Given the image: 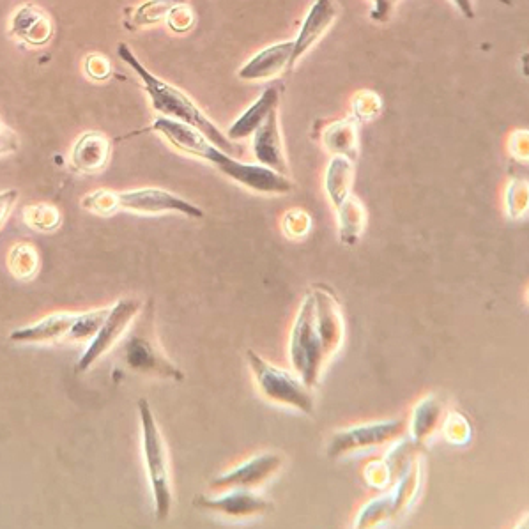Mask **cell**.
<instances>
[{"label": "cell", "instance_id": "1", "mask_svg": "<svg viewBox=\"0 0 529 529\" xmlns=\"http://www.w3.org/2000/svg\"><path fill=\"white\" fill-rule=\"evenodd\" d=\"M345 321L337 296L315 285L303 296L289 333V363L312 390L344 344Z\"/></svg>", "mask_w": 529, "mask_h": 529}, {"label": "cell", "instance_id": "2", "mask_svg": "<svg viewBox=\"0 0 529 529\" xmlns=\"http://www.w3.org/2000/svg\"><path fill=\"white\" fill-rule=\"evenodd\" d=\"M117 54L142 80L149 101H151V107L154 108L156 114L192 126L225 153L232 154L238 151V147L232 144V140H229V137L183 91H179L174 85L163 82L151 71H147L146 66H142V62L133 55L128 45H119Z\"/></svg>", "mask_w": 529, "mask_h": 529}, {"label": "cell", "instance_id": "3", "mask_svg": "<svg viewBox=\"0 0 529 529\" xmlns=\"http://www.w3.org/2000/svg\"><path fill=\"white\" fill-rule=\"evenodd\" d=\"M82 206L100 215H110L114 211H128L133 215H183L186 218L200 220L204 218V211L190 200L181 195L160 190V188H142L130 192H100L91 193L85 197Z\"/></svg>", "mask_w": 529, "mask_h": 529}, {"label": "cell", "instance_id": "4", "mask_svg": "<svg viewBox=\"0 0 529 529\" xmlns=\"http://www.w3.org/2000/svg\"><path fill=\"white\" fill-rule=\"evenodd\" d=\"M138 418H140V437H142V455L146 462L147 480L153 494L156 519L167 521L174 505L172 492V473H170L169 452L161 436L160 427L154 418L153 407L146 399L138 400Z\"/></svg>", "mask_w": 529, "mask_h": 529}, {"label": "cell", "instance_id": "5", "mask_svg": "<svg viewBox=\"0 0 529 529\" xmlns=\"http://www.w3.org/2000/svg\"><path fill=\"white\" fill-rule=\"evenodd\" d=\"M246 363L252 372L257 390L264 399L298 413L314 414V390L301 381L294 370L280 368L252 349L246 351Z\"/></svg>", "mask_w": 529, "mask_h": 529}, {"label": "cell", "instance_id": "6", "mask_svg": "<svg viewBox=\"0 0 529 529\" xmlns=\"http://www.w3.org/2000/svg\"><path fill=\"white\" fill-rule=\"evenodd\" d=\"M404 434H406V422L400 418L360 423L335 432L326 446V455L330 459H342L345 455L360 450L395 443L400 437H404Z\"/></svg>", "mask_w": 529, "mask_h": 529}, {"label": "cell", "instance_id": "7", "mask_svg": "<svg viewBox=\"0 0 529 529\" xmlns=\"http://www.w3.org/2000/svg\"><path fill=\"white\" fill-rule=\"evenodd\" d=\"M153 130L160 133L161 137L169 142L170 146L176 147L177 151L207 161L215 165L220 172H225L229 165V153L216 147L209 138L204 137L199 130H195L188 124L179 123L167 117H158L153 124Z\"/></svg>", "mask_w": 529, "mask_h": 529}, {"label": "cell", "instance_id": "8", "mask_svg": "<svg viewBox=\"0 0 529 529\" xmlns=\"http://www.w3.org/2000/svg\"><path fill=\"white\" fill-rule=\"evenodd\" d=\"M140 310V301L137 299H119L115 305L108 308L105 321L101 322L100 330L91 338V344L85 349L82 358L78 361V370H89L92 363L107 353L108 349L123 337L131 321L137 317Z\"/></svg>", "mask_w": 529, "mask_h": 529}, {"label": "cell", "instance_id": "9", "mask_svg": "<svg viewBox=\"0 0 529 529\" xmlns=\"http://www.w3.org/2000/svg\"><path fill=\"white\" fill-rule=\"evenodd\" d=\"M284 466V457L280 453L262 452L238 464L223 475L211 480V487L223 489H259L269 482Z\"/></svg>", "mask_w": 529, "mask_h": 529}, {"label": "cell", "instance_id": "10", "mask_svg": "<svg viewBox=\"0 0 529 529\" xmlns=\"http://www.w3.org/2000/svg\"><path fill=\"white\" fill-rule=\"evenodd\" d=\"M193 506L207 512L225 515L230 519L257 517L273 510V503L269 499L262 498L261 494H257L253 489H223V492L215 496L200 494L193 499Z\"/></svg>", "mask_w": 529, "mask_h": 529}, {"label": "cell", "instance_id": "11", "mask_svg": "<svg viewBox=\"0 0 529 529\" xmlns=\"http://www.w3.org/2000/svg\"><path fill=\"white\" fill-rule=\"evenodd\" d=\"M223 176L229 177L230 181L241 184L252 192L264 193V195H284L292 190V183L284 174H278L275 170L259 163L253 165L236 158H230Z\"/></svg>", "mask_w": 529, "mask_h": 529}, {"label": "cell", "instance_id": "12", "mask_svg": "<svg viewBox=\"0 0 529 529\" xmlns=\"http://www.w3.org/2000/svg\"><path fill=\"white\" fill-rule=\"evenodd\" d=\"M252 151L259 165L275 170L278 174L287 176L289 167L285 160L284 142L278 124V112L273 110L261 124V128L252 135Z\"/></svg>", "mask_w": 529, "mask_h": 529}, {"label": "cell", "instance_id": "13", "mask_svg": "<svg viewBox=\"0 0 529 529\" xmlns=\"http://www.w3.org/2000/svg\"><path fill=\"white\" fill-rule=\"evenodd\" d=\"M337 13V6L333 4V0H315L307 18L303 20L298 38L292 41L291 69L326 34L335 22Z\"/></svg>", "mask_w": 529, "mask_h": 529}, {"label": "cell", "instance_id": "14", "mask_svg": "<svg viewBox=\"0 0 529 529\" xmlns=\"http://www.w3.org/2000/svg\"><path fill=\"white\" fill-rule=\"evenodd\" d=\"M291 57L292 41L276 43L253 55L252 59L239 69L238 77L246 82L271 80L282 75L285 69H291Z\"/></svg>", "mask_w": 529, "mask_h": 529}, {"label": "cell", "instance_id": "15", "mask_svg": "<svg viewBox=\"0 0 529 529\" xmlns=\"http://www.w3.org/2000/svg\"><path fill=\"white\" fill-rule=\"evenodd\" d=\"M445 416V404L437 395H427L416 402V406L411 411L406 430L409 434V441L416 448H422L430 441V437L436 434L439 425Z\"/></svg>", "mask_w": 529, "mask_h": 529}, {"label": "cell", "instance_id": "16", "mask_svg": "<svg viewBox=\"0 0 529 529\" xmlns=\"http://www.w3.org/2000/svg\"><path fill=\"white\" fill-rule=\"evenodd\" d=\"M126 360L135 370L156 374V376L167 377L181 381L183 374L181 370L172 365L163 354L156 349V345L149 342L146 337H133L126 342Z\"/></svg>", "mask_w": 529, "mask_h": 529}, {"label": "cell", "instance_id": "17", "mask_svg": "<svg viewBox=\"0 0 529 529\" xmlns=\"http://www.w3.org/2000/svg\"><path fill=\"white\" fill-rule=\"evenodd\" d=\"M77 314L71 312H59V314H52L41 319V321L34 322L31 326H23L20 330H15L11 333V340L13 342H20V344H41V342H57L62 338H68L73 328Z\"/></svg>", "mask_w": 529, "mask_h": 529}, {"label": "cell", "instance_id": "18", "mask_svg": "<svg viewBox=\"0 0 529 529\" xmlns=\"http://www.w3.org/2000/svg\"><path fill=\"white\" fill-rule=\"evenodd\" d=\"M423 468L422 460L418 455H413L404 469L397 476L395 489L391 492L393 498V519H399L413 508L416 499L422 492Z\"/></svg>", "mask_w": 529, "mask_h": 529}, {"label": "cell", "instance_id": "19", "mask_svg": "<svg viewBox=\"0 0 529 529\" xmlns=\"http://www.w3.org/2000/svg\"><path fill=\"white\" fill-rule=\"evenodd\" d=\"M278 101H280V89L271 85L262 92L261 98L255 101L245 114L239 115L238 119L232 123V126L227 130L229 140L236 142V140L252 137L253 133L259 130L261 124L266 121V117L275 110Z\"/></svg>", "mask_w": 529, "mask_h": 529}, {"label": "cell", "instance_id": "20", "mask_svg": "<svg viewBox=\"0 0 529 529\" xmlns=\"http://www.w3.org/2000/svg\"><path fill=\"white\" fill-rule=\"evenodd\" d=\"M13 34L29 45H45L54 36V25L50 18L36 6H22L11 22Z\"/></svg>", "mask_w": 529, "mask_h": 529}, {"label": "cell", "instance_id": "21", "mask_svg": "<svg viewBox=\"0 0 529 529\" xmlns=\"http://www.w3.org/2000/svg\"><path fill=\"white\" fill-rule=\"evenodd\" d=\"M108 156H110V142L107 137L101 133L91 131L85 133L84 137L78 138L71 160L75 169L85 174H94L100 172L107 165Z\"/></svg>", "mask_w": 529, "mask_h": 529}, {"label": "cell", "instance_id": "22", "mask_svg": "<svg viewBox=\"0 0 529 529\" xmlns=\"http://www.w3.org/2000/svg\"><path fill=\"white\" fill-rule=\"evenodd\" d=\"M337 211L338 238L345 246H354L360 241L367 225V209L354 193L335 207Z\"/></svg>", "mask_w": 529, "mask_h": 529}, {"label": "cell", "instance_id": "23", "mask_svg": "<svg viewBox=\"0 0 529 529\" xmlns=\"http://www.w3.org/2000/svg\"><path fill=\"white\" fill-rule=\"evenodd\" d=\"M354 163L345 156H333L326 176H324V190L330 199L331 206L337 207L353 193Z\"/></svg>", "mask_w": 529, "mask_h": 529}, {"label": "cell", "instance_id": "24", "mask_svg": "<svg viewBox=\"0 0 529 529\" xmlns=\"http://www.w3.org/2000/svg\"><path fill=\"white\" fill-rule=\"evenodd\" d=\"M324 147L333 156H345L349 160H356L360 153V135H358V121L344 119L326 128L324 131Z\"/></svg>", "mask_w": 529, "mask_h": 529}, {"label": "cell", "instance_id": "25", "mask_svg": "<svg viewBox=\"0 0 529 529\" xmlns=\"http://www.w3.org/2000/svg\"><path fill=\"white\" fill-rule=\"evenodd\" d=\"M393 519V498L390 494H384L379 498L368 501L367 505L361 506L360 512L354 519V528L368 529L377 528L383 522Z\"/></svg>", "mask_w": 529, "mask_h": 529}, {"label": "cell", "instance_id": "26", "mask_svg": "<svg viewBox=\"0 0 529 529\" xmlns=\"http://www.w3.org/2000/svg\"><path fill=\"white\" fill-rule=\"evenodd\" d=\"M441 423H443V427H441L443 437L450 445L466 446L471 441L473 427H471V423H469L468 418L464 414L453 411V413L446 416L445 422Z\"/></svg>", "mask_w": 529, "mask_h": 529}, {"label": "cell", "instance_id": "27", "mask_svg": "<svg viewBox=\"0 0 529 529\" xmlns=\"http://www.w3.org/2000/svg\"><path fill=\"white\" fill-rule=\"evenodd\" d=\"M506 215L510 220H521L528 213V183L514 179L508 183L505 195Z\"/></svg>", "mask_w": 529, "mask_h": 529}, {"label": "cell", "instance_id": "28", "mask_svg": "<svg viewBox=\"0 0 529 529\" xmlns=\"http://www.w3.org/2000/svg\"><path fill=\"white\" fill-rule=\"evenodd\" d=\"M179 2H183V0H147L146 4H142L135 11L133 23L137 27H140V25L146 27V25H154V23L161 22L163 18H167L170 9L174 8Z\"/></svg>", "mask_w": 529, "mask_h": 529}, {"label": "cell", "instance_id": "29", "mask_svg": "<svg viewBox=\"0 0 529 529\" xmlns=\"http://www.w3.org/2000/svg\"><path fill=\"white\" fill-rule=\"evenodd\" d=\"M381 98L374 92H360L354 98V119L356 121H372L381 112Z\"/></svg>", "mask_w": 529, "mask_h": 529}, {"label": "cell", "instance_id": "30", "mask_svg": "<svg viewBox=\"0 0 529 529\" xmlns=\"http://www.w3.org/2000/svg\"><path fill=\"white\" fill-rule=\"evenodd\" d=\"M312 227V220L310 216L301 211V209H292L284 216V230L285 234L292 239H301L307 236Z\"/></svg>", "mask_w": 529, "mask_h": 529}, {"label": "cell", "instance_id": "31", "mask_svg": "<svg viewBox=\"0 0 529 529\" xmlns=\"http://www.w3.org/2000/svg\"><path fill=\"white\" fill-rule=\"evenodd\" d=\"M365 478L376 489H384L395 480V476L391 473V469L388 468V464L384 462V459L368 464L367 469H365Z\"/></svg>", "mask_w": 529, "mask_h": 529}, {"label": "cell", "instance_id": "32", "mask_svg": "<svg viewBox=\"0 0 529 529\" xmlns=\"http://www.w3.org/2000/svg\"><path fill=\"white\" fill-rule=\"evenodd\" d=\"M167 20H169V27L172 31L186 32L195 22V16H193L192 8L186 6L183 0V2H179L174 8L170 9Z\"/></svg>", "mask_w": 529, "mask_h": 529}, {"label": "cell", "instance_id": "33", "mask_svg": "<svg viewBox=\"0 0 529 529\" xmlns=\"http://www.w3.org/2000/svg\"><path fill=\"white\" fill-rule=\"evenodd\" d=\"M85 71L94 80H103L110 75V62L103 55H89L85 61Z\"/></svg>", "mask_w": 529, "mask_h": 529}, {"label": "cell", "instance_id": "34", "mask_svg": "<svg viewBox=\"0 0 529 529\" xmlns=\"http://www.w3.org/2000/svg\"><path fill=\"white\" fill-rule=\"evenodd\" d=\"M510 151L519 160H528V131H515L510 142Z\"/></svg>", "mask_w": 529, "mask_h": 529}, {"label": "cell", "instance_id": "35", "mask_svg": "<svg viewBox=\"0 0 529 529\" xmlns=\"http://www.w3.org/2000/svg\"><path fill=\"white\" fill-rule=\"evenodd\" d=\"M18 149V137L15 131L9 130L6 124L0 121V154L15 153Z\"/></svg>", "mask_w": 529, "mask_h": 529}, {"label": "cell", "instance_id": "36", "mask_svg": "<svg viewBox=\"0 0 529 529\" xmlns=\"http://www.w3.org/2000/svg\"><path fill=\"white\" fill-rule=\"evenodd\" d=\"M16 197H18L16 190H6L0 193V227L8 220L9 213L16 204Z\"/></svg>", "mask_w": 529, "mask_h": 529}, {"label": "cell", "instance_id": "37", "mask_svg": "<svg viewBox=\"0 0 529 529\" xmlns=\"http://www.w3.org/2000/svg\"><path fill=\"white\" fill-rule=\"evenodd\" d=\"M374 2V9H372V18L377 22H384L388 15H390L391 2L390 0H372Z\"/></svg>", "mask_w": 529, "mask_h": 529}, {"label": "cell", "instance_id": "38", "mask_svg": "<svg viewBox=\"0 0 529 529\" xmlns=\"http://www.w3.org/2000/svg\"><path fill=\"white\" fill-rule=\"evenodd\" d=\"M452 2L457 6L462 16L475 18V4H473V0H452Z\"/></svg>", "mask_w": 529, "mask_h": 529}, {"label": "cell", "instance_id": "39", "mask_svg": "<svg viewBox=\"0 0 529 529\" xmlns=\"http://www.w3.org/2000/svg\"><path fill=\"white\" fill-rule=\"evenodd\" d=\"M391 4H395V2H399V0H390Z\"/></svg>", "mask_w": 529, "mask_h": 529}]
</instances>
